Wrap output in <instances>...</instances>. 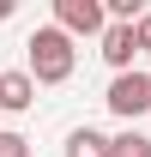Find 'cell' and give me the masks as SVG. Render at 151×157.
Masks as SVG:
<instances>
[{
	"label": "cell",
	"mask_w": 151,
	"mask_h": 157,
	"mask_svg": "<svg viewBox=\"0 0 151 157\" xmlns=\"http://www.w3.org/2000/svg\"><path fill=\"white\" fill-rule=\"evenodd\" d=\"M79 67L73 55V36L67 30H55V24H37L30 30V42H24V73H30V85H67Z\"/></svg>",
	"instance_id": "1"
},
{
	"label": "cell",
	"mask_w": 151,
	"mask_h": 157,
	"mask_svg": "<svg viewBox=\"0 0 151 157\" xmlns=\"http://www.w3.org/2000/svg\"><path fill=\"white\" fill-rule=\"evenodd\" d=\"M103 103H109L115 121H127V127H139V115L151 109V73H115L109 91H103Z\"/></svg>",
	"instance_id": "2"
},
{
	"label": "cell",
	"mask_w": 151,
	"mask_h": 157,
	"mask_svg": "<svg viewBox=\"0 0 151 157\" xmlns=\"http://www.w3.org/2000/svg\"><path fill=\"white\" fill-rule=\"evenodd\" d=\"M103 24H109L103 0H55V30L67 36H103Z\"/></svg>",
	"instance_id": "3"
},
{
	"label": "cell",
	"mask_w": 151,
	"mask_h": 157,
	"mask_svg": "<svg viewBox=\"0 0 151 157\" xmlns=\"http://www.w3.org/2000/svg\"><path fill=\"white\" fill-rule=\"evenodd\" d=\"M103 60H109L115 73H133V55H139V42H133V24H103Z\"/></svg>",
	"instance_id": "4"
},
{
	"label": "cell",
	"mask_w": 151,
	"mask_h": 157,
	"mask_svg": "<svg viewBox=\"0 0 151 157\" xmlns=\"http://www.w3.org/2000/svg\"><path fill=\"white\" fill-rule=\"evenodd\" d=\"M30 103H37V85H30V73H24V67L0 73V115H24Z\"/></svg>",
	"instance_id": "5"
},
{
	"label": "cell",
	"mask_w": 151,
	"mask_h": 157,
	"mask_svg": "<svg viewBox=\"0 0 151 157\" xmlns=\"http://www.w3.org/2000/svg\"><path fill=\"white\" fill-rule=\"evenodd\" d=\"M67 157H109V139L97 127H73L67 133Z\"/></svg>",
	"instance_id": "6"
},
{
	"label": "cell",
	"mask_w": 151,
	"mask_h": 157,
	"mask_svg": "<svg viewBox=\"0 0 151 157\" xmlns=\"http://www.w3.org/2000/svg\"><path fill=\"white\" fill-rule=\"evenodd\" d=\"M109 157H151V139L139 133V127H121V133L109 139Z\"/></svg>",
	"instance_id": "7"
},
{
	"label": "cell",
	"mask_w": 151,
	"mask_h": 157,
	"mask_svg": "<svg viewBox=\"0 0 151 157\" xmlns=\"http://www.w3.org/2000/svg\"><path fill=\"white\" fill-rule=\"evenodd\" d=\"M0 157H30V139H18V133H0Z\"/></svg>",
	"instance_id": "8"
},
{
	"label": "cell",
	"mask_w": 151,
	"mask_h": 157,
	"mask_svg": "<svg viewBox=\"0 0 151 157\" xmlns=\"http://www.w3.org/2000/svg\"><path fill=\"white\" fill-rule=\"evenodd\" d=\"M133 42H139V55H151V12H145L139 24H133Z\"/></svg>",
	"instance_id": "9"
},
{
	"label": "cell",
	"mask_w": 151,
	"mask_h": 157,
	"mask_svg": "<svg viewBox=\"0 0 151 157\" xmlns=\"http://www.w3.org/2000/svg\"><path fill=\"white\" fill-rule=\"evenodd\" d=\"M6 18H12V0H0V24H6Z\"/></svg>",
	"instance_id": "10"
},
{
	"label": "cell",
	"mask_w": 151,
	"mask_h": 157,
	"mask_svg": "<svg viewBox=\"0 0 151 157\" xmlns=\"http://www.w3.org/2000/svg\"><path fill=\"white\" fill-rule=\"evenodd\" d=\"M0 133H6V127H0Z\"/></svg>",
	"instance_id": "11"
}]
</instances>
